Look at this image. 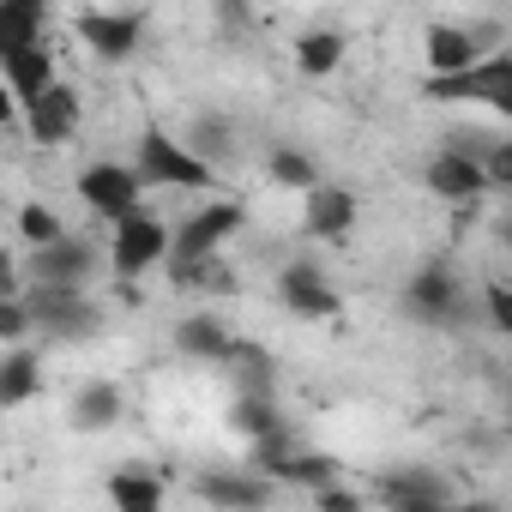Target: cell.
Segmentation results:
<instances>
[{
    "mask_svg": "<svg viewBox=\"0 0 512 512\" xmlns=\"http://www.w3.org/2000/svg\"><path fill=\"white\" fill-rule=\"evenodd\" d=\"M428 103H488L500 121L512 115V55H488V61H470L458 73H434L422 85Z\"/></svg>",
    "mask_w": 512,
    "mask_h": 512,
    "instance_id": "7a4b0ae2",
    "label": "cell"
},
{
    "mask_svg": "<svg viewBox=\"0 0 512 512\" xmlns=\"http://www.w3.org/2000/svg\"><path fill=\"white\" fill-rule=\"evenodd\" d=\"M482 181H488V187H506V181H512V139H494V145H488Z\"/></svg>",
    "mask_w": 512,
    "mask_h": 512,
    "instance_id": "1f68e13d",
    "label": "cell"
},
{
    "mask_svg": "<svg viewBox=\"0 0 512 512\" xmlns=\"http://www.w3.org/2000/svg\"><path fill=\"white\" fill-rule=\"evenodd\" d=\"M13 229H19V241H31V247H43V241H55V235H61V217H55L49 205H37V199H25V205H19V217H13Z\"/></svg>",
    "mask_w": 512,
    "mask_h": 512,
    "instance_id": "83f0119b",
    "label": "cell"
},
{
    "mask_svg": "<svg viewBox=\"0 0 512 512\" xmlns=\"http://www.w3.org/2000/svg\"><path fill=\"white\" fill-rule=\"evenodd\" d=\"M121 410H127V398H121L115 380H91V386L73 392V428H79V434H103V428H115Z\"/></svg>",
    "mask_w": 512,
    "mask_h": 512,
    "instance_id": "ac0fdd59",
    "label": "cell"
},
{
    "mask_svg": "<svg viewBox=\"0 0 512 512\" xmlns=\"http://www.w3.org/2000/svg\"><path fill=\"white\" fill-rule=\"evenodd\" d=\"M193 494L205 500V506H266L272 500V482L266 476H235V470H205L199 482H193Z\"/></svg>",
    "mask_w": 512,
    "mask_h": 512,
    "instance_id": "e0dca14e",
    "label": "cell"
},
{
    "mask_svg": "<svg viewBox=\"0 0 512 512\" xmlns=\"http://www.w3.org/2000/svg\"><path fill=\"white\" fill-rule=\"evenodd\" d=\"M482 314H488V326H494V332H512V290H506L500 278L482 290Z\"/></svg>",
    "mask_w": 512,
    "mask_h": 512,
    "instance_id": "4dcf8cb0",
    "label": "cell"
},
{
    "mask_svg": "<svg viewBox=\"0 0 512 512\" xmlns=\"http://www.w3.org/2000/svg\"><path fill=\"white\" fill-rule=\"evenodd\" d=\"M19 115H25V133L43 145V151H55V145H67L73 133H79V115H85V103H79V91L73 85H49V91H37L31 103H19Z\"/></svg>",
    "mask_w": 512,
    "mask_h": 512,
    "instance_id": "8992f818",
    "label": "cell"
},
{
    "mask_svg": "<svg viewBox=\"0 0 512 512\" xmlns=\"http://www.w3.org/2000/svg\"><path fill=\"white\" fill-rule=\"evenodd\" d=\"M217 368L235 380V392H278V362H272V350H266V344L229 338V350H223V362H217Z\"/></svg>",
    "mask_w": 512,
    "mask_h": 512,
    "instance_id": "2e32d148",
    "label": "cell"
},
{
    "mask_svg": "<svg viewBox=\"0 0 512 512\" xmlns=\"http://www.w3.org/2000/svg\"><path fill=\"white\" fill-rule=\"evenodd\" d=\"M428 73H458L470 61H482V43L470 25H428Z\"/></svg>",
    "mask_w": 512,
    "mask_h": 512,
    "instance_id": "d6986e66",
    "label": "cell"
},
{
    "mask_svg": "<svg viewBox=\"0 0 512 512\" xmlns=\"http://www.w3.org/2000/svg\"><path fill=\"white\" fill-rule=\"evenodd\" d=\"M278 302H284L296 320H338V314H344V296H338V290L326 284V272L308 266V260H296V266L278 272Z\"/></svg>",
    "mask_w": 512,
    "mask_h": 512,
    "instance_id": "52a82bcc",
    "label": "cell"
},
{
    "mask_svg": "<svg viewBox=\"0 0 512 512\" xmlns=\"http://www.w3.org/2000/svg\"><path fill=\"white\" fill-rule=\"evenodd\" d=\"M247 464H253V470H266V476H284V464H290V434H284V428H272V434H253V452H247Z\"/></svg>",
    "mask_w": 512,
    "mask_h": 512,
    "instance_id": "f1b7e54d",
    "label": "cell"
},
{
    "mask_svg": "<svg viewBox=\"0 0 512 512\" xmlns=\"http://www.w3.org/2000/svg\"><path fill=\"white\" fill-rule=\"evenodd\" d=\"M43 13H49V0H0V55L31 43L43 31Z\"/></svg>",
    "mask_w": 512,
    "mask_h": 512,
    "instance_id": "cb8c5ba5",
    "label": "cell"
},
{
    "mask_svg": "<svg viewBox=\"0 0 512 512\" xmlns=\"http://www.w3.org/2000/svg\"><path fill=\"white\" fill-rule=\"evenodd\" d=\"M19 290H25V266L13 247H0V296H19Z\"/></svg>",
    "mask_w": 512,
    "mask_h": 512,
    "instance_id": "e575fe53",
    "label": "cell"
},
{
    "mask_svg": "<svg viewBox=\"0 0 512 512\" xmlns=\"http://www.w3.org/2000/svg\"><path fill=\"white\" fill-rule=\"evenodd\" d=\"M37 386H43V362H37V350L13 344L7 356H0V410L31 404V398H37Z\"/></svg>",
    "mask_w": 512,
    "mask_h": 512,
    "instance_id": "ffe728a7",
    "label": "cell"
},
{
    "mask_svg": "<svg viewBox=\"0 0 512 512\" xmlns=\"http://www.w3.org/2000/svg\"><path fill=\"white\" fill-rule=\"evenodd\" d=\"M73 31H79V43H85L97 61H127V55L139 49V19H133V13H97V7H85V13L73 19Z\"/></svg>",
    "mask_w": 512,
    "mask_h": 512,
    "instance_id": "7c38bea8",
    "label": "cell"
},
{
    "mask_svg": "<svg viewBox=\"0 0 512 512\" xmlns=\"http://www.w3.org/2000/svg\"><path fill=\"white\" fill-rule=\"evenodd\" d=\"M314 506H320V512H356V506H362V494H350V488H332V482H320V488H314Z\"/></svg>",
    "mask_w": 512,
    "mask_h": 512,
    "instance_id": "836d02e7",
    "label": "cell"
},
{
    "mask_svg": "<svg viewBox=\"0 0 512 512\" xmlns=\"http://www.w3.org/2000/svg\"><path fill=\"white\" fill-rule=\"evenodd\" d=\"M356 217H362V205H356L350 187L314 181V187H308V211H302V235H308V241H344V235L356 229Z\"/></svg>",
    "mask_w": 512,
    "mask_h": 512,
    "instance_id": "8fae6325",
    "label": "cell"
},
{
    "mask_svg": "<svg viewBox=\"0 0 512 512\" xmlns=\"http://www.w3.org/2000/svg\"><path fill=\"white\" fill-rule=\"evenodd\" d=\"M163 253H169V223L133 205V211L115 223V241H109V266H115L121 278H139V272H151V266L163 260Z\"/></svg>",
    "mask_w": 512,
    "mask_h": 512,
    "instance_id": "277c9868",
    "label": "cell"
},
{
    "mask_svg": "<svg viewBox=\"0 0 512 512\" xmlns=\"http://www.w3.org/2000/svg\"><path fill=\"white\" fill-rule=\"evenodd\" d=\"M229 422L253 440V434H272V428H284V416H278V392H235V410H229Z\"/></svg>",
    "mask_w": 512,
    "mask_h": 512,
    "instance_id": "484cf974",
    "label": "cell"
},
{
    "mask_svg": "<svg viewBox=\"0 0 512 512\" xmlns=\"http://www.w3.org/2000/svg\"><path fill=\"white\" fill-rule=\"evenodd\" d=\"M19 121V97L7 91V79H0V127H13Z\"/></svg>",
    "mask_w": 512,
    "mask_h": 512,
    "instance_id": "d590c367",
    "label": "cell"
},
{
    "mask_svg": "<svg viewBox=\"0 0 512 512\" xmlns=\"http://www.w3.org/2000/svg\"><path fill=\"white\" fill-rule=\"evenodd\" d=\"M241 217H247L241 199H211V205H199L187 223H175L163 260H199V253H223V241L241 229Z\"/></svg>",
    "mask_w": 512,
    "mask_h": 512,
    "instance_id": "5b68a950",
    "label": "cell"
},
{
    "mask_svg": "<svg viewBox=\"0 0 512 512\" xmlns=\"http://www.w3.org/2000/svg\"><path fill=\"white\" fill-rule=\"evenodd\" d=\"M97 272V247L85 235H55L43 247H31V260H25V278H49V284H85Z\"/></svg>",
    "mask_w": 512,
    "mask_h": 512,
    "instance_id": "9c48e42d",
    "label": "cell"
},
{
    "mask_svg": "<svg viewBox=\"0 0 512 512\" xmlns=\"http://www.w3.org/2000/svg\"><path fill=\"white\" fill-rule=\"evenodd\" d=\"M31 332V320H25V302L19 296H0V344H19Z\"/></svg>",
    "mask_w": 512,
    "mask_h": 512,
    "instance_id": "d6a6232c",
    "label": "cell"
},
{
    "mask_svg": "<svg viewBox=\"0 0 512 512\" xmlns=\"http://www.w3.org/2000/svg\"><path fill=\"white\" fill-rule=\"evenodd\" d=\"M428 193H440L446 205H464V199H482L488 193V181H482V163L476 157H464V151H434V163H428Z\"/></svg>",
    "mask_w": 512,
    "mask_h": 512,
    "instance_id": "4fadbf2b",
    "label": "cell"
},
{
    "mask_svg": "<svg viewBox=\"0 0 512 512\" xmlns=\"http://www.w3.org/2000/svg\"><path fill=\"white\" fill-rule=\"evenodd\" d=\"M175 350L193 356V362H223V350H229V326L211 320V314H187V320L175 326Z\"/></svg>",
    "mask_w": 512,
    "mask_h": 512,
    "instance_id": "7402d4cb",
    "label": "cell"
},
{
    "mask_svg": "<svg viewBox=\"0 0 512 512\" xmlns=\"http://www.w3.org/2000/svg\"><path fill=\"white\" fill-rule=\"evenodd\" d=\"M380 500L398 512H440V506H452V482H440L428 470H398L380 482Z\"/></svg>",
    "mask_w": 512,
    "mask_h": 512,
    "instance_id": "9a60e30c",
    "label": "cell"
},
{
    "mask_svg": "<svg viewBox=\"0 0 512 512\" xmlns=\"http://www.w3.org/2000/svg\"><path fill=\"white\" fill-rule=\"evenodd\" d=\"M266 175L278 181V187H314L320 181V163L308 157V151H296V145H272V157H266Z\"/></svg>",
    "mask_w": 512,
    "mask_h": 512,
    "instance_id": "4316f807",
    "label": "cell"
},
{
    "mask_svg": "<svg viewBox=\"0 0 512 512\" xmlns=\"http://www.w3.org/2000/svg\"><path fill=\"white\" fill-rule=\"evenodd\" d=\"M19 302H25V320H31V332H43V338H85V332H97V308L85 302V284H49V278H25Z\"/></svg>",
    "mask_w": 512,
    "mask_h": 512,
    "instance_id": "6da1fadb",
    "label": "cell"
},
{
    "mask_svg": "<svg viewBox=\"0 0 512 512\" xmlns=\"http://www.w3.org/2000/svg\"><path fill=\"white\" fill-rule=\"evenodd\" d=\"M139 175H133V163H91L85 175H79V199L97 211V217H109V223H121L133 205H139Z\"/></svg>",
    "mask_w": 512,
    "mask_h": 512,
    "instance_id": "ba28073f",
    "label": "cell"
},
{
    "mask_svg": "<svg viewBox=\"0 0 512 512\" xmlns=\"http://www.w3.org/2000/svg\"><path fill=\"white\" fill-rule=\"evenodd\" d=\"M0 79H7V91L19 103H31L37 91H49L55 85V55L43 49V37H31V43H19V49L0 55Z\"/></svg>",
    "mask_w": 512,
    "mask_h": 512,
    "instance_id": "5bb4252c",
    "label": "cell"
},
{
    "mask_svg": "<svg viewBox=\"0 0 512 512\" xmlns=\"http://www.w3.org/2000/svg\"><path fill=\"white\" fill-rule=\"evenodd\" d=\"M344 67V31H302L296 37V73L302 79H332Z\"/></svg>",
    "mask_w": 512,
    "mask_h": 512,
    "instance_id": "44dd1931",
    "label": "cell"
},
{
    "mask_svg": "<svg viewBox=\"0 0 512 512\" xmlns=\"http://www.w3.org/2000/svg\"><path fill=\"white\" fill-rule=\"evenodd\" d=\"M332 476H338V458H326V452H290V464H284V482H302V488H320Z\"/></svg>",
    "mask_w": 512,
    "mask_h": 512,
    "instance_id": "f546056e",
    "label": "cell"
},
{
    "mask_svg": "<svg viewBox=\"0 0 512 512\" xmlns=\"http://www.w3.org/2000/svg\"><path fill=\"white\" fill-rule=\"evenodd\" d=\"M404 308H410L422 326H458V320H464V284H458L446 266H428V272H416V284L404 290Z\"/></svg>",
    "mask_w": 512,
    "mask_h": 512,
    "instance_id": "30bf717a",
    "label": "cell"
},
{
    "mask_svg": "<svg viewBox=\"0 0 512 512\" xmlns=\"http://www.w3.org/2000/svg\"><path fill=\"white\" fill-rule=\"evenodd\" d=\"M163 494H169V488H163L151 470H139V464H127V470H115V476H109V500H115V506H127V512H157V506H163Z\"/></svg>",
    "mask_w": 512,
    "mask_h": 512,
    "instance_id": "603a6c76",
    "label": "cell"
},
{
    "mask_svg": "<svg viewBox=\"0 0 512 512\" xmlns=\"http://www.w3.org/2000/svg\"><path fill=\"white\" fill-rule=\"evenodd\" d=\"M181 145L217 169V157H229V151H235V121H229V115H199V121L187 127V139H181Z\"/></svg>",
    "mask_w": 512,
    "mask_h": 512,
    "instance_id": "d4e9b609",
    "label": "cell"
},
{
    "mask_svg": "<svg viewBox=\"0 0 512 512\" xmlns=\"http://www.w3.org/2000/svg\"><path fill=\"white\" fill-rule=\"evenodd\" d=\"M133 175L151 181V187H211V181H217V169H211L205 157H193L169 127H145V133H139Z\"/></svg>",
    "mask_w": 512,
    "mask_h": 512,
    "instance_id": "3957f363",
    "label": "cell"
}]
</instances>
